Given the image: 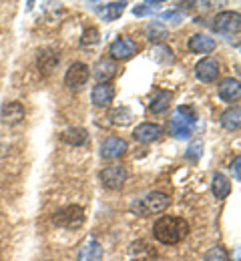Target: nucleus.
<instances>
[{"label":"nucleus","instance_id":"15","mask_svg":"<svg viewBox=\"0 0 241 261\" xmlns=\"http://www.w3.org/2000/svg\"><path fill=\"white\" fill-rule=\"evenodd\" d=\"M101 259H103V247H101V243L95 237L87 239V243L78 251V261H101Z\"/></svg>","mask_w":241,"mask_h":261},{"label":"nucleus","instance_id":"17","mask_svg":"<svg viewBox=\"0 0 241 261\" xmlns=\"http://www.w3.org/2000/svg\"><path fill=\"white\" fill-rule=\"evenodd\" d=\"M217 93H219V98H223L227 102L237 100L241 95L239 81L237 79H223L221 85H219V89H217Z\"/></svg>","mask_w":241,"mask_h":261},{"label":"nucleus","instance_id":"16","mask_svg":"<svg viewBox=\"0 0 241 261\" xmlns=\"http://www.w3.org/2000/svg\"><path fill=\"white\" fill-rule=\"evenodd\" d=\"M189 50L191 53H197V55H209L213 48H215V40L207 34H193L189 38Z\"/></svg>","mask_w":241,"mask_h":261},{"label":"nucleus","instance_id":"7","mask_svg":"<svg viewBox=\"0 0 241 261\" xmlns=\"http://www.w3.org/2000/svg\"><path fill=\"white\" fill-rule=\"evenodd\" d=\"M87 81H89V66L85 63H72L65 74V85L70 91H78L87 85Z\"/></svg>","mask_w":241,"mask_h":261},{"label":"nucleus","instance_id":"6","mask_svg":"<svg viewBox=\"0 0 241 261\" xmlns=\"http://www.w3.org/2000/svg\"><path fill=\"white\" fill-rule=\"evenodd\" d=\"M101 181L106 189L119 191V189H123V185L127 181V169L121 165H111L101 171Z\"/></svg>","mask_w":241,"mask_h":261},{"label":"nucleus","instance_id":"22","mask_svg":"<svg viewBox=\"0 0 241 261\" xmlns=\"http://www.w3.org/2000/svg\"><path fill=\"white\" fill-rule=\"evenodd\" d=\"M125 6H127V2H109V4H104V8H95V10H99V14H101L104 22H111V20H117L123 14Z\"/></svg>","mask_w":241,"mask_h":261},{"label":"nucleus","instance_id":"33","mask_svg":"<svg viewBox=\"0 0 241 261\" xmlns=\"http://www.w3.org/2000/svg\"><path fill=\"white\" fill-rule=\"evenodd\" d=\"M239 163H241V157H235V159H233V165H231V169H233V173H235V181H239V179H241Z\"/></svg>","mask_w":241,"mask_h":261},{"label":"nucleus","instance_id":"31","mask_svg":"<svg viewBox=\"0 0 241 261\" xmlns=\"http://www.w3.org/2000/svg\"><path fill=\"white\" fill-rule=\"evenodd\" d=\"M99 42V31L97 29H89L83 33V38H81V44L87 46V44H97Z\"/></svg>","mask_w":241,"mask_h":261},{"label":"nucleus","instance_id":"14","mask_svg":"<svg viewBox=\"0 0 241 261\" xmlns=\"http://www.w3.org/2000/svg\"><path fill=\"white\" fill-rule=\"evenodd\" d=\"M161 133H163V129L159 125H155V123H143V125H139L137 129L133 130V139L137 143L149 145V143L157 141L161 137Z\"/></svg>","mask_w":241,"mask_h":261},{"label":"nucleus","instance_id":"27","mask_svg":"<svg viewBox=\"0 0 241 261\" xmlns=\"http://www.w3.org/2000/svg\"><path fill=\"white\" fill-rule=\"evenodd\" d=\"M111 119H113L115 125H129L133 121V113L127 107H121V109H115L111 113Z\"/></svg>","mask_w":241,"mask_h":261},{"label":"nucleus","instance_id":"8","mask_svg":"<svg viewBox=\"0 0 241 261\" xmlns=\"http://www.w3.org/2000/svg\"><path fill=\"white\" fill-rule=\"evenodd\" d=\"M109 53L113 55V59L127 61V59H131V57L137 53V42H135L133 38H129V36H121V38H117V40L111 44Z\"/></svg>","mask_w":241,"mask_h":261},{"label":"nucleus","instance_id":"1","mask_svg":"<svg viewBox=\"0 0 241 261\" xmlns=\"http://www.w3.org/2000/svg\"><path fill=\"white\" fill-rule=\"evenodd\" d=\"M187 233H189V223L181 217H169V215L161 217L153 227L155 239L165 243V245H173V243L183 241L187 237Z\"/></svg>","mask_w":241,"mask_h":261},{"label":"nucleus","instance_id":"23","mask_svg":"<svg viewBox=\"0 0 241 261\" xmlns=\"http://www.w3.org/2000/svg\"><path fill=\"white\" fill-rule=\"evenodd\" d=\"M171 98H173V95L169 93V91H157V95L153 97L151 105H149V111H151V113H155V115L165 113V111L169 109Z\"/></svg>","mask_w":241,"mask_h":261},{"label":"nucleus","instance_id":"20","mask_svg":"<svg viewBox=\"0 0 241 261\" xmlns=\"http://www.w3.org/2000/svg\"><path fill=\"white\" fill-rule=\"evenodd\" d=\"M61 141L67 143V145H72V147H81V145H85L89 141V133L85 129H81V127H72V129L63 130Z\"/></svg>","mask_w":241,"mask_h":261},{"label":"nucleus","instance_id":"13","mask_svg":"<svg viewBox=\"0 0 241 261\" xmlns=\"http://www.w3.org/2000/svg\"><path fill=\"white\" fill-rule=\"evenodd\" d=\"M59 63H61V57H59L57 50H52V48L42 50V53L38 55V61H36V66H38L40 76H48V74L59 66Z\"/></svg>","mask_w":241,"mask_h":261},{"label":"nucleus","instance_id":"30","mask_svg":"<svg viewBox=\"0 0 241 261\" xmlns=\"http://www.w3.org/2000/svg\"><path fill=\"white\" fill-rule=\"evenodd\" d=\"M201 153H203V143H201V141H193V143L189 145V149L185 151V157H187L189 161H199Z\"/></svg>","mask_w":241,"mask_h":261},{"label":"nucleus","instance_id":"24","mask_svg":"<svg viewBox=\"0 0 241 261\" xmlns=\"http://www.w3.org/2000/svg\"><path fill=\"white\" fill-rule=\"evenodd\" d=\"M239 107H231V109H227L223 115H221V125H223V129L227 130H237L239 129Z\"/></svg>","mask_w":241,"mask_h":261},{"label":"nucleus","instance_id":"26","mask_svg":"<svg viewBox=\"0 0 241 261\" xmlns=\"http://www.w3.org/2000/svg\"><path fill=\"white\" fill-rule=\"evenodd\" d=\"M153 59L157 61V63H161V65H171L173 61V53L169 46H165V44H157V46H153Z\"/></svg>","mask_w":241,"mask_h":261},{"label":"nucleus","instance_id":"32","mask_svg":"<svg viewBox=\"0 0 241 261\" xmlns=\"http://www.w3.org/2000/svg\"><path fill=\"white\" fill-rule=\"evenodd\" d=\"M161 18H163V20H167V22L177 24V22H181V20H183V12H179V10H169V12H163V14H161Z\"/></svg>","mask_w":241,"mask_h":261},{"label":"nucleus","instance_id":"21","mask_svg":"<svg viewBox=\"0 0 241 261\" xmlns=\"http://www.w3.org/2000/svg\"><path fill=\"white\" fill-rule=\"evenodd\" d=\"M211 191L217 199H225V197L231 193V183L229 179L223 175V173H215L213 175V181H211Z\"/></svg>","mask_w":241,"mask_h":261},{"label":"nucleus","instance_id":"28","mask_svg":"<svg viewBox=\"0 0 241 261\" xmlns=\"http://www.w3.org/2000/svg\"><path fill=\"white\" fill-rule=\"evenodd\" d=\"M161 6H163V2H143V4L133 8V14L135 16H147V14H153V12L161 10Z\"/></svg>","mask_w":241,"mask_h":261},{"label":"nucleus","instance_id":"2","mask_svg":"<svg viewBox=\"0 0 241 261\" xmlns=\"http://www.w3.org/2000/svg\"><path fill=\"white\" fill-rule=\"evenodd\" d=\"M169 207V197L161 191H153L149 195H145L143 199H137L131 203V213L139 215V217H147V215H153V213H161Z\"/></svg>","mask_w":241,"mask_h":261},{"label":"nucleus","instance_id":"4","mask_svg":"<svg viewBox=\"0 0 241 261\" xmlns=\"http://www.w3.org/2000/svg\"><path fill=\"white\" fill-rule=\"evenodd\" d=\"M52 221H55L57 227L76 229L85 223V211L78 205H69V207H63L61 211H57Z\"/></svg>","mask_w":241,"mask_h":261},{"label":"nucleus","instance_id":"10","mask_svg":"<svg viewBox=\"0 0 241 261\" xmlns=\"http://www.w3.org/2000/svg\"><path fill=\"white\" fill-rule=\"evenodd\" d=\"M0 119H2V123H6V125H18V123L24 119V107H22L18 100L4 102L2 109H0Z\"/></svg>","mask_w":241,"mask_h":261},{"label":"nucleus","instance_id":"25","mask_svg":"<svg viewBox=\"0 0 241 261\" xmlns=\"http://www.w3.org/2000/svg\"><path fill=\"white\" fill-rule=\"evenodd\" d=\"M145 34H147V38L151 40V42H157V40H163L165 38V34H167V29L161 24V22H149L147 24V29H145Z\"/></svg>","mask_w":241,"mask_h":261},{"label":"nucleus","instance_id":"19","mask_svg":"<svg viewBox=\"0 0 241 261\" xmlns=\"http://www.w3.org/2000/svg\"><path fill=\"white\" fill-rule=\"evenodd\" d=\"M91 98H93L95 107H109L113 102V98H115V89L111 85H97L93 89Z\"/></svg>","mask_w":241,"mask_h":261},{"label":"nucleus","instance_id":"3","mask_svg":"<svg viewBox=\"0 0 241 261\" xmlns=\"http://www.w3.org/2000/svg\"><path fill=\"white\" fill-rule=\"evenodd\" d=\"M195 123H197V115L191 107H179L171 117L169 123V130L177 139H187L193 135L195 130Z\"/></svg>","mask_w":241,"mask_h":261},{"label":"nucleus","instance_id":"12","mask_svg":"<svg viewBox=\"0 0 241 261\" xmlns=\"http://www.w3.org/2000/svg\"><path fill=\"white\" fill-rule=\"evenodd\" d=\"M129 259L131 261H155L157 259V251L143 239L133 241L129 247Z\"/></svg>","mask_w":241,"mask_h":261},{"label":"nucleus","instance_id":"9","mask_svg":"<svg viewBox=\"0 0 241 261\" xmlns=\"http://www.w3.org/2000/svg\"><path fill=\"white\" fill-rule=\"evenodd\" d=\"M195 76L201 83H213V81H217V76H219V63L215 59H211V57L199 61L197 66H195Z\"/></svg>","mask_w":241,"mask_h":261},{"label":"nucleus","instance_id":"5","mask_svg":"<svg viewBox=\"0 0 241 261\" xmlns=\"http://www.w3.org/2000/svg\"><path fill=\"white\" fill-rule=\"evenodd\" d=\"M239 29H241L239 12H231V10H227V12H221V14L215 16V24H213V31H215V33L231 38L233 34H235V36L239 34Z\"/></svg>","mask_w":241,"mask_h":261},{"label":"nucleus","instance_id":"11","mask_svg":"<svg viewBox=\"0 0 241 261\" xmlns=\"http://www.w3.org/2000/svg\"><path fill=\"white\" fill-rule=\"evenodd\" d=\"M125 151H127V141L121 137H109L101 145V155L104 159H111V161L125 155Z\"/></svg>","mask_w":241,"mask_h":261},{"label":"nucleus","instance_id":"29","mask_svg":"<svg viewBox=\"0 0 241 261\" xmlns=\"http://www.w3.org/2000/svg\"><path fill=\"white\" fill-rule=\"evenodd\" d=\"M203 261H229V255H227V251L223 249V247H211L209 251L205 253V257Z\"/></svg>","mask_w":241,"mask_h":261},{"label":"nucleus","instance_id":"18","mask_svg":"<svg viewBox=\"0 0 241 261\" xmlns=\"http://www.w3.org/2000/svg\"><path fill=\"white\" fill-rule=\"evenodd\" d=\"M95 79L99 81V85H109V81L117 74V65L111 59H101L95 66Z\"/></svg>","mask_w":241,"mask_h":261}]
</instances>
